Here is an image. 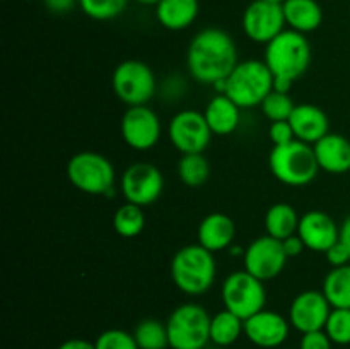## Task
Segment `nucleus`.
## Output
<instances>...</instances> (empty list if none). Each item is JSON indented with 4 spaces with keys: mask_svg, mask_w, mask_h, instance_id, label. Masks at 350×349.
<instances>
[{
    "mask_svg": "<svg viewBox=\"0 0 350 349\" xmlns=\"http://www.w3.org/2000/svg\"><path fill=\"white\" fill-rule=\"evenodd\" d=\"M205 120L214 135H229L241 122V108L228 94H217L205 106Z\"/></svg>",
    "mask_w": 350,
    "mask_h": 349,
    "instance_id": "nucleus-21",
    "label": "nucleus"
},
{
    "mask_svg": "<svg viewBox=\"0 0 350 349\" xmlns=\"http://www.w3.org/2000/svg\"><path fill=\"white\" fill-rule=\"evenodd\" d=\"M332 305L328 303L323 291L306 289L296 294L289 307L291 327L301 334L314 331H323L330 317Z\"/></svg>",
    "mask_w": 350,
    "mask_h": 349,
    "instance_id": "nucleus-15",
    "label": "nucleus"
},
{
    "mask_svg": "<svg viewBox=\"0 0 350 349\" xmlns=\"http://www.w3.org/2000/svg\"><path fill=\"white\" fill-rule=\"evenodd\" d=\"M200 12L198 0H161L156 5V19L170 31H183L197 21Z\"/></svg>",
    "mask_w": 350,
    "mask_h": 349,
    "instance_id": "nucleus-22",
    "label": "nucleus"
},
{
    "mask_svg": "<svg viewBox=\"0 0 350 349\" xmlns=\"http://www.w3.org/2000/svg\"><path fill=\"white\" fill-rule=\"evenodd\" d=\"M211 320L207 308L198 303H183L166 320L171 349H204L211 342Z\"/></svg>",
    "mask_w": 350,
    "mask_h": 349,
    "instance_id": "nucleus-6",
    "label": "nucleus"
},
{
    "mask_svg": "<svg viewBox=\"0 0 350 349\" xmlns=\"http://www.w3.org/2000/svg\"><path fill=\"white\" fill-rule=\"evenodd\" d=\"M171 279L188 296L205 294L215 283L217 263L214 253L198 243L178 250L171 259Z\"/></svg>",
    "mask_w": 350,
    "mask_h": 349,
    "instance_id": "nucleus-2",
    "label": "nucleus"
},
{
    "mask_svg": "<svg viewBox=\"0 0 350 349\" xmlns=\"http://www.w3.org/2000/svg\"><path fill=\"white\" fill-rule=\"evenodd\" d=\"M334 348V342L328 337V334L323 331H314V332H306L303 334L299 341V349H332Z\"/></svg>",
    "mask_w": 350,
    "mask_h": 349,
    "instance_id": "nucleus-35",
    "label": "nucleus"
},
{
    "mask_svg": "<svg viewBox=\"0 0 350 349\" xmlns=\"http://www.w3.org/2000/svg\"><path fill=\"white\" fill-rule=\"evenodd\" d=\"M282 246H284V252H286V255L289 257V259H294V257H299L301 253H303V250L306 248L303 243V240L299 238V235H293L289 236V238L282 240Z\"/></svg>",
    "mask_w": 350,
    "mask_h": 349,
    "instance_id": "nucleus-37",
    "label": "nucleus"
},
{
    "mask_svg": "<svg viewBox=\"0 0 350 349\" xmlns=\"http://www.w3.org/2000/svg\"><path fill=\"white\" fill-rule=\"evenodd\" d=\"M178 177L187 187H202L211 177V164L204 153L181 154V159L178 161Z\"/></svg>",
    "mask_w": 350,
    "mask_h": 349,
    "instance_id": "nucleus-28",
    "label": "nucleus"
},
{
    "mask_svg": "<svg viewBox=\"0 0 350 349\" xmlns=\"http://www.w3.org/2000/svg\"><path fill=\"white\" fill-rule=\"evenodd\" d=\"M129 0H79V7L94 21H111L125 12Z\"/></svg>",
    "mask_w": 350,
    "mask_h": 349,
    "instance_id": "nucleus-30",
    "label": "nucleus"
},
{
    "mask_svg": "<svg viewBox=\"0 0 350 349\" xmlns=\"http://www.w3.org/2000/svg\"><path fill=\"white\" fill-rule=\"evenodd\" d=\"M299 221L301 216L297 214L293 205L287 202H277L265 214V231L267 235L282 242V240L296 235Z\"/></svg>",
    "mask_w": 350,
    "mask_h": 349,
    "instance_id": "nucleus-24",
    "label": "nucleus"
},
{
    "mask_svg": "<svg viewBox=\"0 0 350 349\" xmlns=\"http://www.w3.org/2000/svg\"><path fill=\"white\" fill-rule=\"evenodd\" d=\"M260 108H262L263 115L272 123L280 122V120H289L296 105H294L293 98L289 94H286V92H277L272 89V92L262 101Z\"/></svg>",
    "mask_w": 350,
    "mask_h": 349,
    "instance_id": "nucleus-31",
    "label": "nucleus"
},
{
    "mask_svg": "<svg viewBox=\"0 0 350 349\" xmlns=\"http://www.w3.org/2000/svg\"><path fill=\"white\" fill-rule=\"evenodd\" d=\"M236 224L224 212H212L205 216L197 229V243L208 252H222L234 243Z\"/></svg>",
    "mask_w": 350,
    "mask_h": 349,
    "instance_id": "nucleus-19",
    "label": "nucleus"
},
{
    "mask_svg": "<svg viewBox=\"0 0 350 349\" xmlns=\"http://www.w3.org/2000/svg\"><path fill=\"white\" fill-rule=\"evenodd\" d=\"M273 74L263 60L250 58L238 62L234 70L228 77L226 94L239 108H255L262 105L263 99L272 92Z\"/></svg>",
    "mask_w": 350,
    "mask_h": 349,
    "instance_id": "nucleus-5",
    "label": "nucleus"
},
{
    "mask_svg": "<svg viewBox=\"0 0 350 349\" xmlns=\"http://www.w3.org/2000/svg\"><path fill=\"white\" fill-rule=\"evenodd\" d=\"M325 257H327V262L330 263L332 267H342L350 263V252L340 240L325 252Z\"/></svg>",
    "mask_w": 350,
    "mask_h": 349,
    "instance_id": "nucleus-36",
    "label": "nucleus"
},
{
    "mask_svg": "<svg viewBox=\"0 0 350 349\" xmlns=\"http://www.w3.org/2000/svg\"><path fill=\"white\" fill-rule=\"evenodd\" d=\"M67 178L77 190L89 195H108L115 185V166L103 154L82 151L74 154L67 164Z\"/></svg>",
    "mask_w": 350,
    "mask_h": 349,
    "instance_id": "nucleus-7",
    "label": "nucleus"
},
{
    "mask_svg": "<svg viewBox=\"0 0 350 349\" xmlns=\"http://www.w3.org/2000/svg\"><path fill=\"white\" fill-rule=\"evenodd\" d=\"M269 166L273 177L289 187L310 185L320 171L313 146L297 139L284 146H273L269 156Z\"/></svg>",
    "mask_w": 350,
    "mask_h": 349,
    "instance_id": "nucleus-4",
    "label": "nucleus"
},
{
    "mask_svg": "<svg viewBox=\"0 0 350 349\" xmlns=\"http://www.w3.org/2000/svg\"><path fill=\"white\" fill-rule=\"evenodd\" d=\"M267 2H272V3H279V5H282L284 2H286V0H267Z\"/></svg>",
    "mask_w": 350,
    "mask_h": 349,
    "instance_id": "nucleus-44",
    "label": "nucleus"
},
{
    "mask_svg": "<svg viewBox=\"0 0 350 349\" xmlns=\"http://www.w3.org/2000/svg\"><path fill=\"white\" fill-rule=\"evenodd\" d=\"M57 349H96V344L85 341V339H68V341L62 342Z\"/></svg>",
    "mask_w": 350,
    "mask_h": 349,
    "instance_id": "nucleus-39",
    "label": "nucleus"
},
{
    "mask_svg": "<svg viewBox=\"0 0 350 349\" xmlns=\"http://www.w3.org/2000/svg\"><path fill=\"white\" fill-rule=\"evenodd\" d=\"M139 349H167L170 348V337H167L166 324L157 318H144L133 328Z\"/></svg>",
    "mask_w": 350,
    "mask_h": 349,
    "instance_id": "nucleus-27",
    "label": "nucleus"
},
{
    "mask_svg": "<svg viewBox=\"0 0 350 349\" xmlns=\"http://www.w3.org/2000/svg\"><path fill=\"white\" fill-rule=\"evenodd\" d=\"M325 332L337 346L350 344V308H332Z\"/></svg>",
    "mask_w": 350,
    "mask_h": 349,
    "instance_id": "nucleus-32",
    "label": "nucleus"
},
{
    "mask_svg": "<svg viewBox=\"0 0 350 349\" xmlns=\"http://www.w3.org/2000/svg\"><path fill=\"white\" fill-rule=\"evenodd\" d=\"M171 144L181 154L204 153L212 139V130L204 113L197 109H181L167 125Z\"/></svg>",
    "mask_w": 350,
    "mask_h": 349,
    "instance_id": "nucleus-10",
    "label": "nucleus"
},
{
    "mask_svg": "<svg viewBox=\"0 0 350 349\" xmlns=\"http://www.w3.org/2000/svg\"><path fill=\"white\" fill-rule=\"evenodd\" d=\"M229 253H231L232 257H245V252H246V248H243V246H239V245H236V243H232L231 246H229Z\"/></svg>",
    "mask_w": 350,
    "mask_h": 349,
    "instance_id": "nucleus-42",
    "label": "nucleus"
},
{
    "mask_svg": "<svg viewBox=\"0 0 350 349\" xmlns=\"http://www.w3.org/2000/svg\"><path fill=\"white\" fill-rule=\"evenodd\" d=\"M96 349H139L135 337L122 328H108L96 339Z\"/></svg>",
    "mask_w": 350,
    "mask_h": 349,
    "instance_id": "nucleus-33",
    "label": "nucleus"
},
{
    "mask_svg": "<svg viewBox=\"0 0 350 349\" xmlns=\"http://www.w3.org/2000/svg\"><path fill=\"white\" fill-rule=\"evenodd\" d=\"M238 65V50L231 34L219 27H205L191 38L187 50V67L200 84H215L228 79Z\"/></svg>",
    "mask_w": 350,
    "mask_h": 349,
    "instance_id": "nucleus-1",
    "label": "nucleus"
},
{
    "mask_svg": "<svg viewBox=\"0 0 350 349\" xmlns=\"http://www.w3.org/2000/svg\"><path fill=\"white\" fill-rule=\"evenodd\" d=\"M291 332L289 318L273 310L255 313L245 320V335L253 346L262 349H277L287 341Z\"/></svg>",
    "mask_w": 350,
    "mask_h": 349,
    "instance_id": "nucleus-16",
    "label": "nucleus"
},
{
    "mask_svg": "<svg viewBox=\"0 0 350 349\" xmlns=\"http://www.w3.org/2000/svg\"><path fill=\"white\" fill-rule=\"evenodd\" d=\"M135 2L142 3V5H157L161 0H135Z\"/></svg>",
    "mask_w": 350,
    "mask_h": 349,
    "instance_id": "nucleus-43",
    "label": "nucleus"
},
{
    "mask_svg": "<svg viewBox=\"0 0 350 349\" xmlns=\"http://www.w3.org/2000/svg\"><path fill=\"white\" fill-rule=\"evenodd\" d=\"M44 7L53 14L70 12L75 5H79V0H43Z\"/></svg>",
    "mask_w": 350,
    "mask_h": 349,
    "instance_id": "nucleus-38",
    "label": "nucleus"
},
{
    "mask_svg": "<svg viewBox=\"0 0 350 349\" xmlns=\"http://www.w3.org/2000/svg\"><path fill=\"white\" fill-rule=\"evenodd\" d=\"M282 10L289 29L297 33H313L323 23V9L317 0H286Z\"/></svg>",
    "mask_w": 350,
    "mask_h": 349,
    "instance_id": "nucleus-23",
    "label": "nucleus"
},
{
    "mask_svg": "<svg viewBox=\"0 0 350 349\" xmlns=\"http://www.w3.org/2000/svg\"><path fill=\"white\" fill-rule=\"evenodd\" d=\"M323 294L332 308H350V263L342 267H332L325 276Z\"/></svg>",
    "mask_w": 350,
    "mask_h": 349,
    "instance_id": "nucleus-26",
    "label": "nucleus"
},
{
    "mask_svg": "<svg viewBox=\"0 0 350 349\" xmlns=\"http://www.w3.org/2000/svg\"><path fill=\"white\" fill-rule=\"evenodd\" d=\"M241 26L253 43H270L277 34L286 29L282 5L267 0H253L243 14Z\"/></svg>",
    "mask_w": 350,
    "mask_h": 349,
    "instance_id": "nucleus-14",
    "label": "nucleus"
},
{
    "mask_svg": "<svg viewBox=\"0 0 350 349\" xmlns=\"http://www.w3.org/2000/svg\"><path fill=\"white\" fill-rule=\"evenodd\" d=\"M113 228L123 238H135L146 228V216L140 205L125 202L113 216Z\"/></svg>",
    "mask_w": 350,
    "mask_h": 349,
    "instance_id": "nucleus-29",
    "label": "nucleus"
},
{
    "mask_svg": "<svg viewBox=\"0 0 350 349\" xmlns=\"http://www.w3.org/2000/svg\"><path fill=\"white\" fill-rule=\"evenodd\" d=\"M269 137L273 146H284V144H289L296 139L289 120H280V122L270 123Z\"/></svg>",
    "mask_w": 350,
    "mask_h": 349,
    "instance_id": "nucleus-34",
    "label": "nucleus"
},
{
    "mask_svg": "<svg viewBox=\"0 0 350 349\" xmlns=\"http://www.w3.org/2000/svg\"><path fill=\"white\" fill-rule=\"evenodd\" d=\"M297 235L308 250L325 253L340 240V226L328 212L308 211L301 216Z\"/></svg>",
    "mask_w": 350,
    "mask_h": 349,
    "instance_id": "nucleus-17",
    "label": "nucleus"
},
{
    "mask_svg": "<svg viewBox=\"0 0 350 349\" xmlns=\"http://www.w3.org/2000/svg\"><path fill=\"white\" fill-rule=\"evenodd\" d=\"M320 170L332 174L350 171V140L342 133H327L313 146Z\"/></svg>",
    "mask_w": 350,
    "mask_h": 349,
    "instance_id": "nucleus-20",
    "label": "nucleus"
},
{
    "mask_svg": "<svg viewBox=\"0 0 350 349\" xmlns=\"http://www.w3.org/2000/svg\"><path fill=\"white\" fill-rule=\"evenodd\" d=\"M289 257L284 252L282 242L273 236H258L246 246L243 263L245 270L258 277L260 281H270L280 276Z\"/></svg>",
    "mask_w": 350,
    "mask_h": 349,
    "instance_id": "nucleus-11",
    "label": "nucleus"
},
{
    "mask_svg": "<svg viewBox=\"0 0 350 349\" xmlns=\"http://www.w3.org/2000/svg\"><path fill=\"white\" fill-rule=\"evenodd\" d=\"M222 303L243 320L262 311L267 303V289L263 281L248 270H236L224 279L221 287Z\"/></svg>",
    "mask_w": 350,
    "mask_h": 349,
    "instance_id": "nucleus-8",
    "label": "nucleus"
},
{
    "mask_svg": "<svg viewBox=\"0 0 350 349\" xmlns=\"http://www.w3.org/2000/svg\"><path fill=\"white\" fill-rule=\"evenodd\" d=\"M116 98L129 106L147 105L156 94V75L140 60H125L116 65L111 75Z\"/></svg>",
    "mask_w": 350,
    "mask_h": 349,
    "instance_id": "nucleus-9",
    "label": "nucleus"
},
{
    "mask_svg": "<svg viewBox=\"0 0 350 349\" xmlns=\"http://www.w3.org/2000/svg\"><path fill=\"white\" fill-rule=\"evenodd\" d=\"M289 123L293 127L296 139L311 144V146H314L318 140L323 139L327 133H330V118H328V115L320 106L311 105V103L296 105L289 118Z\"/></svg>",
    "mask_w": 350,
    "mask_h": 349,
    "instance_id": "nucleus-18",
    "label": "nucleus"
},
{
    "mask_svg": "<svg viewBox=\"0 0 350 349\" xmlns=\"http://www.w3.org/2000/svg\"><path fill=\"white\" fill-rule=\"evenodd\" d=\"M120 187L126 202L146 207L161 197L164 190V177L154 164L133 163L123 173Z\"/></svg>",
    "mask_w": 350,
    "mask_h": 349,
    "instance_id": "nucleus-12",
    "label": "nucleus"
},
{
    "mask_svg": "<svg viewBox=\"0 0 350 349\" xmlns=\"http://www.w3.org/2000/svg\"><path fill=\"white\" fill-rule=\"evenodd\" d=\"M293 86H294V82L289 81V79L273 77V91L286 92V94H289V91L293 89Z\"/></svg>",
    "mask_w": 350,
    "mask_h": 349,
    "instance_id": "nucleus-40",
    "label": "nucleus"
},
{
    "mask_svg": "<svg viewBox=\"0 0 350 349\" xmlns=\"http://www.w3.org/2000/svg\"><path fill=\"white\" fill-rule=\"evenodd\" d=\"M245 334V320L229 310L215 313L211 320V342L219 348L232 346Z\"/></svg>",
    "mask_w": 350,
    "mask_h": 349,
    "instance_id": "nucleus-25",
    "label": "nucleus"
},
{
    "mask_svg": "<svg viewBox=\"0 0 350 349\" xmlns=\"http://www.w3.org/2000/svg\"><path fill=\"white\" fill-rule=\"evenodd\" d=\"M122 137L135 151H149L161 139V120L147 105L129 106L122 116Z\"/></svg>",
    "mask_w": 350,
    "mask_h": 349,
    "instance_id": "nucleus-13",
    "label": "nucleus"
},
{
    "mask_svg": "<svg viewBox=\"0 0 350 349\" xmlns=\"http://www.w3.org/2000/svg\"><path fill=\"white\" fill-rule=\"evenodd\" d=\"M263 62L269 65L273 77L296 82L311 64V44L303 33L284 29L265 44Z\"/></svg>",
    "mask_w": 350,
    "mask_h": 349,
    "instance_id": "nucleus-3",
    "label": "nucleus"
},
{
    "mask_svg": "<svg viewBox=\"0 0 350 349\" xmlns=\"http://www.w3.org/2000/svg\"><path fill=\"white\" fill-rule=\"evenodd\" d=\"M340 242L347 246L350 252V214L344 219L340 226Z\"/></svg>",
    "mask_w": 350,
    "mask_h": 349,
    "instance_id": "nucleus-41",
    "label": "nucleus"
}]
</instances>
